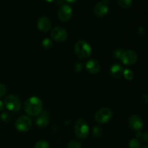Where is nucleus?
<instances>
[{
  "instance_id": "nucleus-1",
  "label": "nucleus",
  "mask_w": 148,
  "mask_h": 148,
  "mask_svg": "<svg viewBox=\"0 0 148 148\" xmlns=\"http://www.w3.org/2000/svg\"><path fill=\"white\" fill-rule=\"evenodd\" d=\"M24 110L30 116H38L43 110V102L37 96H32L25 102Z\"/></svg>"
},
{
  "instance_id": "nucleus-2",
  "label": "nucleus",
  "mask_w": 148,
  "mask_h": 148,
  "mask_svg": "<svg viewBox=\"0 0 148 148\" xmlns=\"http://www.w3.org/2000/svg\"><path fill=\"white\" fill-rule=\"evenodd\" d=\"M75 52L80 59H87L90 56L92 48L87 41L79 40L75 44Z\"/></svg>"
},
{
  "instance_id": "nucleus-3",
  "label": "nucleus",
  "mask_w": 148,
  "mask_h": 148,
  "mask_svg": "<svg viewBox=\"0 0 148 148\" xmlns=\"http://www.w3.org/2000/svg\"><path fill=\"white\" fill-rule=\"evenodd\" d=\"M75 133L77 137L85 139L89 135V126L84 119H77L74 126Z\"/></svg>"
},
{
  "instance_id": "nucleus-4",
  "label": "nucleus",
  "mask_w": 148,
  "mask_h": 148,
  "mask_svg": "<svg viewBox=\"0 0 148 148\" xmlns=\"http://www.w3.org/2000/svg\"><path fill=\"white\" fill-rule=\"evenodd\" d=\"M113 117V112L108 107H102L95 113L94 119L100 124L106 123L111 120Z\"/></svg>"
},
{
  "instance_id": "nucleus-5",
  "label": "nucleus",
  "mask_w": 148,
  "mask_h": 148,
  "mask_svg": "<svg viewBox=\"0 0 148 148\" xmlns=\"http://www.w3.org/2000/svg\"><path fill=\"white\" fill-rule=\"evenodd\" d=\"M4 104L7 110L12 112H18L21 108V102L17 97L10 94L4 98Z\"/></svg>"
},
{
  "instance_id": "nucleus-6",
  "label": "nucleus",
  "mask_w": 148,
  "mask_h": 148,
  "mask_svg": "<svg viewBox=\"0 0 148 148\" xmlns=\"http://www.w3.org/2000/svg\"><path fill=\"white\" fill-rule=\"evenodd\" d=\"M15 127L20 132H26L32 127V120L28 116L21 115L15 122Z\"/></svg>"
},
{
  "instance_id": "nucleus-7",
  "label": "nucleus",
  "mask_w": 148,
  "mask_h": 148,
  "mask_svg": "<svg viewBox=\"0 0 148 148\" xmlns=\"http://www.w3.org/2000/svg\"><path fill=\"white\" fill-rule=\"evenodd\" d=\"M120 59L124 65H132L137 62L138 57H137V53L134 50L129 49L125 52H123Z\"/></svg>"
},
{
  "instance_id": "nucleus-8",
  "label": "nucleus",
  "mask_w": 148,
  "mask_h": 148,
  "mask_svg": "<svg viewBox=\"0 0 148 148\" xmlns=\"http://www.w3.org/2000/svg\"><path fill=\"white\" fill-rule=\"evenodd\" d=\"M51 36L53 40L58 42L64 41L67 39V32L62 26L53 28L51 31Z\"/></svg>"
},
{
  "instance_id": "nucleus-9",
  "label": "nucleus",
  "mask_w": 148,
  "mask_h": 148,
  "mask_svg": "<svg viewBox=\"0 0 148 148\" xmlns=\"http://www.w3.org/2000/svg\"><path fill=\"white\" fill-rule=\"evenodd\" d=\"M73 10L69 4H62L58 10V17L62 21L66 22L72 17Z\"/></svg>"
},
{
  "instance_id": "nucleus-10",
  "label": "nucleus",
  "mask_w": 148,
  "mask_h": 148,
  "mask_svg": "<svg viewBox=\"0 0 148 148\" xmlns=\"http://www.w3.org/2000/svg\"><path fill=\"white\" fill-rule=\"evenodd\" d=\"M108 0H103L98 2L94 7V14L98 17H103L108 12Z\"/></svg>"
},
{
  "instance_id": "nucleus-11",
  "label": "nucleus",
  "mask_w": 148,
  "mask_h": 148,
  "mask_svg": "<svg viewBox=\"0 0 148 148\" xmlns=\"http://www.w3.org/2000/svg\"><path fill=\"white\" fill-rule=\"evenodd\" d=\"M128 123L130 127L136 131H140L144 128V121L137 115H132L130 116Z\"/></svg>"
},
{
  "instance_id": "nucleus-12",
  "label": "nucleus",
  "mask_w": 148,
  "mask_h": 148,
  "mask_svg": "<svg viewBox=\"0 0 148 148\" xmlns=\"http://www.w3.org/2000/svg\"><path fill=\"white\" fill-rule=\"evenodd\" d=\"M37 27L40 31L47 32L51 28V21L47 17H41L38 20Z\"/></svg>"
},
{
  "instance_id": "nucleus-13",
  "label": "nucleus",
  "mask_w": 148,
  "mask_h": 148,
  "mask_svg": "<svg viewBox=\"0 0 148 148\" xmlns=\"http://www.w3.org/2000/svg\"><path fill=\"white\" fill-rule=\"evenodd\" d=\"M85 68L90 74H97L101 70V65L96 59H92L88 61L85 65Z\"/></svg>"
},
{
  "instance_id": "nucleus-14",
  "label": "nucleus",
  "mask_w": 148,
  "mask_h": 148,
  "mask_svg": "<svg viewBox=\"0 0 148 148\" xmlns=\"http://www.w3.org/2000/svg\"><path fill=\"white\" fill-rule=\"evenodd\" d=\"M49 121H50V118H49V113L47 111H43L38 115L37 119H36V124L39 127L44 128L49 125Z\"/></svg>"
},
{
  "instance_id": "nucleus-15",
  "label": "nucleus",
  "mask_w": 148,
  "mask_h": 148,
  "mask_svg": "<svg viewBox=\"0 0 148 148\" xmlns=\"http://www.w3.org/2000/svg\"><path fill=\"white\" fill-rule=\"evenodd\" d=\"M123 71H124V69L119 64H114L111 67V69H110L111 75L115 78H119L121 75H123Z\"/></svg>"
},
{
  "instance_id": "nucleus-16",
  "label": "nucleus",
  "mask_w": 148,
  "mask_h": 148,
  "mask_svg": "<svg viewBox=\"0 0 148 148\" xmlns=\"http://www.w3.org/2000/svg\"><path fill=\"white\" fill-rule=\"evenodd\" d=\"M119 4L123 9H128L132 4V0H118Z\"/></svg>"
},
{
  "instance_id": "nucleus-17",
  "label": "nucleus",
  "mask_w": 148,
  "mask_h": 148,
  "mask_svg": "<svg viewBox=\"0 0 148 148\" xmlns=\"http://www.w3.org/2000/svg\"><path fill=\"white\" fill-rule=\"evenodd\" d=\"M92 134L95 137H100L103 134V129L100 126H95L92 129Z\"/></svg>"
},
{
  "instance_id": "nucleus-18",
  "label": "nucleus",
  "mask_w": 148,
  "mask_h": 148,
  "mask_svg": "<svg viewBox=\"0 0 148 148\" xmlns=\"http://www.w3.org/2000/svg\"><path fill=\"white\" fill-rule=\"evenodd\" d=\"M123 75L128 81H131L134 78V73H133L132 71H131L130 69L124 70V71H123Z\"/></svg>"
},
{
  "instance_id": "nucleus-19",
  "label": "nucleus",
  "mask_w": 148,
  "mask_h": 148,
  "mask_svg": "<svg viewBox=\"0 0 148 148\" xmlns=\"http://www.w3.org/2000/svg\"><path fill=\"white\" fill-rule=\"evenodd\" d=\"M34 148H49V144L46 140H40L36 142Z\"/></svg>"
},
{
  "instance_id": "nucleus-20",
  "label": "nucleus",
  "mask_w": 148,
  "mask_h": 148,
  "mask_svg": "<svg viewBox=\"0 0 148 148\" xmlns=\"http://www.w3.org/2000/svg\"><path fill=\"white\" fill-rule=\"evenodd\" d=\"M129 146L130 148H140L141 144L137 139H132L129 142Z\"/></svg>"
},
{
  "instance_id": "nucleus-21",
  "label": "nucleus",
  "mask_w": 148,
  "mask_h": 148,
  "mask_svg": "<svg viewBox=\"0 0 148 148\" xmlns=\"http://www.w3.org/2000/svg\"><path fill=\"white\" fill-rule=\"evenodd\" d=\"M42 45L44 48L46 49H49L53 45V42H52L51 39H50L49 38H45L43 39V40L42 41Z\"/></svg>"
},
{
  "instance_id": "nucleus-22",
  "label": "nucleus",
  "mask_w": 148,
  "mask_h": 148,
  "mask_svg": "<svg viewBox=\"0 0 148 148\" xmlns=\"http://www.w3.org/2000/svg\"><path fill=\"white\" fill-rule=\"evenodd\" d=\"M68 148H80L81 144L77 140H71L67 145Z\"/></svg>"
},
{
  "instance_id": "nucleus-23",
  "label": "nucleus",
  "mask_w": 148,
  "mask_h": 148,
  "mask_svg": "<svg viewBox=\"0 0 148 148\" xmlns=\"http://www.w3.org/2000/svg\"><path fill=\"white\" fill-rule=\"evenodd\" d=\"M1 119L3 122L7 123L11 119V116H10V113H8L7 112H3L1 114Z\"/></svg>"
},
{
  "instance_id": "nucleus-24",
  "label": "nucleus",
  "mask_w": 148,
  "mask_h": 148,
  "mask_svg": "<svg viewBox=\"0 0 148 148\" xmlns=\"http://www.w3.org/2000/svg\"><path fill=\"white\" fill-rule=\"evenodd\" d=\"M6 91H7L6 86L4 84H1L0 83V98H1V97H3L5 95Z\"/></svg>"
},
{
  "instance_id": "nucleus-25",
  "label": "nucleus",
  "mask_w": 148,
  "mask_h": 148,
  "mask_svg": "<svg viewBox=\"0 0 148 148\" xmlns=\"http://www.w3.org/2000/svg\"><path fill=\"white\" fill-rule=\"evenodd\" d=\"M82 69V64L80 62H77L74 65V70L76 72H80Z\"/></svg>"
},
{
  "instance_id": "nucleus-26",
  "label": "nucleus",
  "mask_w": 148,
  "mask_h": 148,
  "mask_svg": "<svg viewBox=\"0 0 148 148\" xmlns=\"http://www.w3.org/2000/svg\"><path fill=\"white\" fill-rule=\"evenodd\" d=\"M122 53H123V51L121 50V49H116V50L114 51V55L116 58H117V59H120Z\"/></svg>"
},
{
  "instance_id": "nucleus-27",
  "label": "nucleus",
  "mask_w": 148,
  "mask_h": 148,
  "mask_svg": "<svg viewBox=\"0 0 148 148\" xmlns=\"http://www.w3.org/2000/svg\"><path fill=\"white\" fill-rule=\"evenodd\" d=\"M138 33H140V35H143L145 33V30H144V28L143 27H140L138 28Z\"/></svg>"
},
{
  "instance_id": "nucleus-28",
  "label": "nucleus",
  "mask_w": 148,
  "mask_h": 148,
  "mask_svg": "<svg viewBox=\"0 0 148 148\" xmlns=\"http://www.w3.org/2000/svg\"><path fill=\"white\" fill-rule=\"evenodd\" d=\"M4 102H3L1 100H0V110H2L3 108H4Z\"/></svg>"
},
{
  "instance_id": "nucleus-29",
  "label": "nucleus",
  "mask_w": 148,
  "mask_h": 148,
  "mask_svg": "<svg viewBox=\"0 0 148 148\" xmlns=\"http://www.w3.org/2000/svg\"><path fill=\"white\" fill-rule=\"evenodd\" d=\"M65 1H66L67 2H69V3H75V2H76L77 0H65Z\"/></svg>"
},
{
  "instance_id": "nucleus-30",
  "label": "nucleus",
  "mask_w": 148,
  "mask_h": 148,
  "mask_svg": "<svg viewBox=\"0 0 148 148\" xmlns=\"http://www.w3.org/2000/svg\"><path fill=\"white\" fill-rule=\"evenodd\" d=\"M45 1H46V2H48V3H51V2H53L54 0H45Z\"/></svg>"
},
{
  "instance_id": "nucleus-31",
  "label": "nucleus",
  "mask_w": 148,
  "mask_h": 148,
  "mask_svg": "<svg viewBox=\"0 0 148 148\" xmlns=\"http://www.w3.org/2000/svg\"><path fill=\"white\" fill-rule=\"evenodd\" d=\"M143 148H148V147H147V146H144Z\"/></svg>"
}]
</instances>
